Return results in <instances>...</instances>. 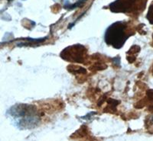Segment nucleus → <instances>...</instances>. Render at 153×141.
<instances>
[{
	"label": "nucleus",
	"mask_w": 153,
	"mask_h": 141,
	"mask_svg": "<svg viewBox=\"0 0 153 141\" xmlns=\"http://www.w3.org/2000/svg\"><path fill=\"white\" fill-rule=\"evenodd\" d=\"M130 35L127 32V24L123 21H117L107 28L105 40L108 45L119 49L124 45Z\"/></svg>",
	"instance_id": "f257e3e1"
},
{
	"label": "nucleus",
	"mask_w": 153,
	"mask_h": 141,
	"mask_svg": "<svg viewBox=\"0 0 153 141\" xmlns=\"http://www.w3.org/2000/svg\"><path fill=\"white\" fill-rule=\"evenodd\" d=\"M61 54H65V57H62L64 59L76 63H84L87 56V51L84 46H71L65 49Z\"/></svg>",
	"instance_id": "f03ea898"
},
{
	"label": "nucleus",
	"mask_w": 153,
	"mask_h": 141,
	"mask_svg": "<svg viewBox=\"0 0 153 141\" xmlns=\"http://www.w3.org/2000/svg\"><path fill=\"white\" fill-rule=\"evenodd\" d=\"M142 1L143 0H117L110 5V8L115 12H131L135 9V6L137 5L136 3L141 4Z\"/></svg>",
	"instance_id": "7ed1b4c3"
},
{
	"label": "nucleus",
	"mask_w": 153,
	"mask_h": 141,
	"mask_svg": "<svg viewBox=\"0 0 153 141\" xmlns=\"http://www.w3.org/2000/svg\"><path fill=\"white\" fill-rule=\"evenodd\" d=\"M87 0H79L78 2H76V3L73 4V5H65V9H69V10H71V9H75V8L76 7H80L84 3V2H86Z\"/></svg>",
	"instance_id": "20e7f679"
},
{
	"label": "nucleus",
	"mask_w": 153,
	"mask_h": 141,
	"mask_svg": "<svg viewBox=\"0 0 153 141\" xmlns=\"http://www.w3.org/2000/svg\"><path fill=\"white\" fill-rule=\"evenodd\" d=\"M146 18H147V19H148V21H149L150 24H153V2H152L149 8L148 13H147Z\"/></svg>",
	"instance_id": "39448f33"
},
{
	"label": "nucleus",
	"mask_w": 153,
	"mask_h": 141,
	"mask_svg": "<svg viewBox=\"0 0 153 141\" xmlns=\"http://www.w3.org/2000/svg\"><path fill=\"white\" fill-rule=\"evenodd\" d=\"M152 74H153V66H152Z\"/></svg>",
	"instance_id": "423d86ee"
},
{
	"label": "nucleus",
	"mask_w": 153,
	"mask_h": 141,
	"mask_svg": "<svg viewBox=\"0 0 153 141\" xmlns=\"http://www.w3.org/2000/svg\"><path fill=\"white\" fill-rule=\"evenodd\" d=\"M8 1H10V0H8Z\"/></svg>",
	"instance_id": "0eeeda50"
},
{
	"label": "nucleus",
	"mask_w": 153,
	"mask_h": 141,
	"mask_svg": "<svg viewBox=\"0 0 153 141\" xmlns=\"http://www.w3.org/2000/svg\"><path fill=\"white\" fill-rule=\"evenodd\" d=\"M152 38H153V37H152Z\"/></svg>",
	"instance_id": "6e6552de"
}]
</instances>
